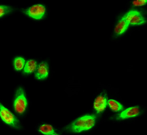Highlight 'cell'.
<instances>
[{"instance_id":"10","label":"cell","mask_w":147,"mask_h":135,"mask_svg":"<svg viewBox=\"0 0 147 135\" xmlns=\"http://www.w3.org/2000/svg\"><path fill=\"white\" fill-rule=\"evenodd\" d=\"M37 62L35 60H29L25 64L24 73L25 74H31L37 69Z\"/></svg>"},{"instance_id":"13","label":"cell","mask_w":147,"mask_h":135,"mask_svg":"<svg viewBox=\"0 0 147 135\" xmlns=\"http://www.w3.org/2000/svg\"><path fill=\"white\" fill-rule=\"evenodd\" d=\"M25 63V60L23 57H15L13 61L15 70L17 71L22 70L24 68Z\"/></svg>"},{"instance_id":"2","label":"cell","mask_w":147,"mask_h":135,"mask_svg":"<svg viewBox=\"0 0 147 135\" xmlns=\"http://www.w3.org/2000/svg\"><path fill=\"white\" fill-rule=\"evenodd\" d=\"M28 102L23 88L20 87L16 92L14 102L15 111L18 114L24 113L27 106Z\"/></svg>"},{"instance_id":"15","label":"cell","mask_w":147,"mask_h":135,"mask_svg":"<svg viewBox=\"0 0 147 135\" xmlns=\"http://www.w3.org/2000/svg\"><path fill=\"white\" fill-rule=\"evenodd\" d=\"M147 3V0H137L133 1L132 4L135 6L140 7L146 5Z\"/></svg>"},{"instance_id":"12","label":"cell","mask_w":147,"mask_h":135,"mask_svg":"<svg viewBox=\"0 0 147 135\" xmlns=\"http://www.w3.org/2000/svg\"><path fill=\"white\" fill-rule=\"evenodd\" d=\"M108 103L109 107L113 111H121L123 109V107L121 103H119L115 100H108Z\"/></svg>"},{"instance_id":"14","label":"cell","mask_w":147,"mask_h":135,"mask_svg":"<svg viewBox=\"0 0 147 135\" xmlns=\"http://www.w3.org/2000/svg\"><path fill=\"white\" fill-rule=\"evenodd\" d=\"M13 9L11 7L7 5H1L0 6V17H2L13 11Z\"/></svg>"},{"instance_id":"5","label":"cell","mask_w":147,"mask_h":135,"mask_svg":"<svg viewBox=\"0 0 147 135\" xmlns=\"http://www.w3.org/2000/svg\"><path fill=\"white\" fill-rule=\"evenodd\" d=\"M124 16L129 25L139 26L144 24L146 22V20L141 13L137 10H129Z\"/></svg>"},{"instance_id":"4","label":"cell","mask_w":147,"mask_h":135,"mask_svg":"<svg viewBox=\"0 0 147 135\" xmlns=\"http://www.w3.org/2000/svg\"><path fill=\"white\" fill-rule=\"evenodd\" d=\"M46 12V8L41 4L33 5L23 11V12L28 16L36 20H40L43 18Z\"/></svg>"},{"instance_id":"1","label":"cell","mask_w":147,"mask_h":135,"mask_svg":"<svg viewBox=\"0 0 147 135\" xmlns=\"http://www.w3.org/2000/svg\"><path fill=\"white\" fill-rule=\"evenodd\" d=\"M96 117L94 115H86L78 117L65 128L72 133H80L92 129L95 125Z\"/></svg>"},{"instance_id":"6","label":"cell","mask_w":147,"mask_h":135,"mask_svg":"<svg viewBox=\"0 0 147 135\" xmlns=\"http://www.w3.org/2000/svg\"><path fill=\"white\" fill-rule=\"evenodd\" d=\"M140 108L138 106L130 107L125 109L117 116V120L125 119L137 117L140 114Z\"/></svg>"},{"instance_id":"3","label":"cell","mask_w":147,"mask_h":135,"mask_svg":"<svg viewBox=\"0 0 147 135\" xmlns=\"http://www.w3.org/2000/svg\"><path fill=\"white\" fill-rule=\"evenodd\" d=\"M0 116L3 121L14 129H21L19 120L10 111L2 104L0 105Z\"/></svg>"},{"instance_id":"11","label":"cell","mask_w":147,"mask_h":135,"mask_svg":"<svg viewBox=\"0 0 147 135\" xmlns=\"http://www.w3.org/2000/svg\"><path fill=\"white\" fill-rule=\"evenodd\" d=\"M38 131L42 134L47 135H57L53 127L49 124H43L40 127Z\"/></svg>"},{"instance_id":"8","label":"cell","mask_w":147,"mask_h":135,"mask_svg":"<svg viewBox=\"0 0 147 135\" xmlns=\"http://www.w3.org/2000/svg\"><path fill=\"white\" fill-rule=\"evenodd\" d=\"M129 25V22L124 15L115 26L114 30L115 35L117 36L122 35L127 30Z\"/></svg>"},{"instance_id":"9","label":"cell","mask_w":147,"mask_h":135,"mask_svg":"<svg viewBox=\"0 0 147 135\" xmlns=\"http://www.w3.org/2000/svg\"><path fill=\"white\" fill-rule=\"evenodd\" d=\"M107 104V99L106 95L103 93L96 97L93 104V107L96 111L100 113L105 110Z\"/></svg>"},{"instance_id":"7","label":"cell","mask_w":147,"mask_h":135,"mask_svg":"<svg viewBox=\"0 0 147 135\" xmlns=\"http://www.w3.org/2000/svg\"><path fill=\"white\" fill-rule=\"evenodd\" d=\"M49 74V65L46 61H42L37 66L35 77L38 80H44L47 78Z\"/></svg>"}]
</instances>
